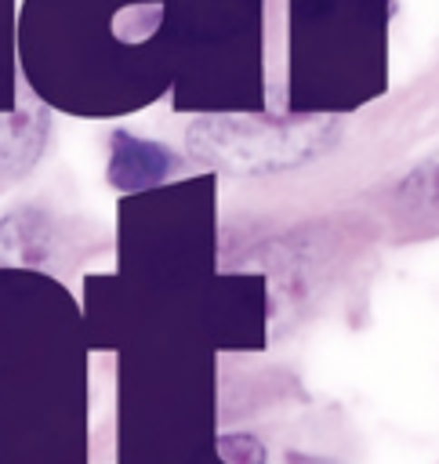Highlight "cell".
Masks as SVG:
<instances>
[{
    "label": "cell",
    "mask_w": 439,
    "mask_h": 464,
    "mask_svg": "<svg viewBox=\"0 0 439 464\" xmlns=\"http://www.w3.org/2000/svg\"><path fill=\"white\" fill-rule=\"evenodd\" d=\"M174 170V152L160 141L138 138L131 130H116L109 138V181L120 192H138L160 185Z\"/></svg>",
    "instance_id": "obj_2"
},
{
    "label": "cell",
    "mask_w": 439,
    "mask_h": 464,
    "mask_svg": "<svg viewBox=\"0 0 439 464\" xmlns=\"http://www.w3.org/2000/svg\"><path fill=\"white\" fill-rule=\"evenodd\" d=\"M337 116H200L189 123V152L225 174H283L334 145Z\"/></svg>",
    "instance_id": "obj_1"
},
{
    "label": "cell",
    "mask_w": 439,
    "mask_h": 464,
    "mask_svg": "<svg viewBox=\"0 0 439 464\" xmlns=\"http://www.w3.org/2000/svg\"><path fill=\"white\" fill-rule=\"evenodd\" d=\"M51 254V225L36 210H15L0 221V265H44Z\"/></svg>",
    "instance_id": "obj_3"
},
{
    "label": "cell",
    "mask_w": 439,
    "mask_h": 464,
    "mask_svg": "<svg viewBox=\"0 0 439 464\" xmlns=\"http://www.w3.org/2000/svg\"><path fill=\"white\" fill-rule=\"evenodd\" d=\"M395 210L414 225H439V152L406 170L395 185Z\"/></svg>",
    "instance_id": "obj_4"
}]
</instances>
